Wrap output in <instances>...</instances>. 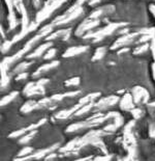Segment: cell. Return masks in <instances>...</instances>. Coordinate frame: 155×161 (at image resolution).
<instances>
[{
    "label": "cell",
    "instance_id": "cell-1",
    "mask_svg": "<svg viewBox=\"0 0 155 161\" xmlns=\"http://www.w3.org/2000/svg\"><path fill=\"white\" fill-rule=\"evenodd\" d=\"M65 1H68V0H53V1H52V0H48V2H46L44 8L40 9V11L36 14V18H35L36 23L39 24L40 22H43L44 20L49 18L51 14L54 13L62 3H64Z\"/></svg>",
    "mask_w": 155,
    "mask_h": 161
},
{
    "label": "cell",
    "instance_id": "cell-2",
    "mask_svg": "<svg viewBox=\"0 0 155 161\" xmlns=\"http://www.w3.org/2000/svg\"><path fill=\"white\" fill-rule=\"evenodd\" d=\"M127 23L125 22H120V23H110L109 25H106V27H103L102 29L98 30V31H96L94 33H88V35L84 36L85 39H90V37H93L94 39V42H98V41L102 40L103 37L111 35L114 31H116L117 29L119 28V27H123V26H126Z\"/></svg>",
    "mask_w": 155,
    "mask_h": 161
},
{
    "label": "cell",
    "instance_id": "cell-3",
    "mask_svg": "<svg viewBox=\"0 0 155 161\" xmlns=\"http://www.w3.org/2000/svg\"><path fill=\"white\" fill-rule=\"evenodd\" d=\"M6 6L8 8V20H9V30L15 29L18 25V20L15 15V5H13V0H4Z\"/></svg>",
    "mask_w": 155,
    "mask_h": 161
},
{
    "label": "cell",
    "instance_id": "cell-4",
    "mask_svg": "<svg viewBox=\"0 0 155 161\" xmlns=\"http://www.w3.org/2000/svg\"><path fill=\"white\" fill-rule=\"evenodd\" d=\"M37 25H39V23H36V22H32V23H30V24H29V26L27 27L26 29H21V32H20V33H18V35H17V36H13V39L12 40V43L13 44V43L18 42V41H20V40H22L23 37L25 36L26 35H28L29 32L33 31L34 29H36Z\"/></svg>",
    "mask_w": 155,
    "mask_h": 161
},
{
    "label": "cell",
    "instance_id": "cell-5",
    "mask_svg": "<svg viewBox=\"0 0 155 161\" xmlns=\"http://www.w3.org/2000/svg\"><path fill=\"white\" fill-rule=\"evenodd\" d=\"M70 29H61L58 30V31L52 33V35L48 36L46 39L47 40H55L57 37H62L64 41H66L68 37H70Z\"/></svg>",
    "mask_w": 155,
    "mask_h": 161
},
{
    "label": "cell",
    "instance_id": "cell-6",
    "mask_svg": "<svg viewBox=\"0 0 155 161\" xmlns=\"http://www.w3.org/2000/svg\"><path fill=\"white\" fill-rule=\"evenodd\" d=\"M88 49V46H80V47H71L70 49L66 50V52L63 54L64 57H70V56H75L78 55V54H81L83 52H85L86 50Z\"/></svg>",
    "mask_w": 155,
    "mask_h": 161
},
{
    "label": "cell",
    "instance_id": "cell-7",
    "mask_svg": "<svg viewBox=\"0 0 155 161\" xmlns=\"http://www.w3.org/2000/svg\"><path fill=\"white\" fill-rule=\"evenodd\" d=\"M50 47H52V43H50V42H48V43H46V44H44V45H41V46H39L37 49L34 51V52H32L31 54H29L28 56V58H34V57H39L41 54H43L44 51H46L47 49H49Z\"/></svg>",
    "mask_w": 155,
    "mask_h": 161
},
{
    "label": "cell",
    "instance_id": "cell-8",
    "mask_svg": "<svg viewBox=\"0 0 155 161\" xmlns=\"http://www.w3.org/2000/svg\"><path fill=\"white\" fill-rule=\"evenodd\" d=\"M58 64H59V61H52V63H50V64H44V66H41L39 69L37 70L35 73H34V77L39 76V75H40L41 73H44V72H47L48 70L53 69V68L57 67Z\"/></svg>",
    "mask_w": 155,
    "mask_h": 161
},
{
    "label": "cell",
    "instance_id": "cell-9",
    "mask_svg": "<svg viewBox=\"0 0 155 161\" xmlns=\"http://www.w3.org/2000/svg\"><path fill=\"white\" fill-rule=\"evenodd\" d=\"M106 53V48L105 47H101V48H98L97 50H96V52L94 54V56H93L92 60H97V59H101V58L105 55Z\"/></svg>",
    "mask_w": 155,
    "mask_h": 161
},
{
    "label": "cell",
    "instance_id": "cell-10",
    "mask_svg": "<svg viewBox=\"0 0 155 161\" xmlns=\"http://www.w3.org/2000/svg\"><path fill=\"white\" fill-rule=\"evenodd\" d=\"M102 11H103V15H110L115 12V6L114 5H106V6H102Z\"/></svg>",
    "mask_w": 155,
    "mask_h": 161
},
{
    "label": "cell",
    "instance_id": "cell-11",
    "mask_svg": "<svg viewBox=\"0 0 155 161\" xmlns=\"http://www.w3.org/2000/svg\"><path fill=\"white\" fill-rule=\"evenodd\" d=\"M30 64H31V63H22V64H20L19 66L16 68L15 71L16 72H22V71L25 70L26 68H28Z\"/></svg>",
    "mask_w": 155,
    "mask_h": 161
},
{
    "label": "cell",
    "instance_id": "cell-12",
    "mask_svg": "<svg viewBox=\"0 0 155 161\" xmlns=\"http://www.w3.org/2000/svg\"><path fill=\"white\" fill-rule=\"evenodd\" d=\"M148 48H149V45L148 44H145V45L143 46H141V47H137L136 50H134V54H140V53H143L145 52Z\"/></svg>",
    "mask_w": 155,
    "mask_h": 161
},
{
    "label": "cell",
    "instance_id": "cell-13",
    "mask_svg": "<svg viewBox=\"0 0 155 161\" xmlns=\"http://www.w3.org/2000/svg\"><path fill=\"white\" fill-rule=\"evenodd\" d=\"M55 54H56V49H54V48H53V49H49V50H48L47 54L44 55V58H46V59H50V58L55 56Z\"/></svg>",
    "mask_w": 155,
    "mask_h": 161
},
{
    "label": "cell",
    "instance_id": "cell-14",
    "mask_svg": "<svg viewBox=\"0 0 155 161\" xmlns=\"http://www.w3.org/2000/svg\"><path fill=\"white\" fill-rule=\"evenodd\" d=\"M16 95H17V92H13V94H10L9 96H8V97H5L4 99H3V101H1V105L6 104L9 100H13V97H16Z\"/></svg>",
    "mask_w": 155,
    "mask_h": 161
},
{
    "label": "cell",
    "instance_id": "cell-15",
    "mask_svg": "<svg viewBox=\"0 0 155 161\" xmlns=\"http://www.w3.org/2000/svg\"><path fill=\"white\" fill-rule=\"evenodd\" d=\"M13 45V43H12V41H8V42H5V43H3V45H2V48H1V50H2V52H6L9 48H10V46Z\"/></svg>",
    "mask_w": 155,
    "mask_h": 161
},
{
    "label": "cell",
    "instance_id": "cell-16",
    "mask_svg": "<svg viewBox=\"0 0 155 161\" xmlns=\"http://www.w3.org/2000/svg\"><path fill=\"white\" fill-rule=\"evenodd\" d=\"M79 81H80L79 78H72V79L68 80L66 82V84L67 85H75V84H79Z\"/></svg>",
    "mask_w": 155,
    "mask_h": 161
},
{
    "label": "cell",
    "instance_id": "cell-17",
    "mask_svg": "<svg viewBox=\"0 0 155 161\" xmlns=\"http://www.w3.org/2000/svg\"><path fill=\"white\" fill-rule=\"evenodd\" d=\"M32 1H33L34 6H35V8H39L40 5V0H32Z\"/></svg>",
    "mask_w": 155,
    "mask_h": 161
},
{
    "label": "cell",
    "instance_id": "cell-18",
    "mask_svg": "<svg viewBox=\"0 0 155 161\" xmlns=\"http://www.w3.org/2000/svg\"><path fill=\"white\" fill-rule=\"evenodd\" d=\"M26 77H27V74H26V73H22V74H20L18 77H17V80L24 79V78H26Z\"/></svg>",
    "mask_w": 155,
    "mask_h": 161
},
{
    "label": "cell",
    "instance_id": "cell-19",
    "mask_svg": "<svg viewBox=\"0 0 155 161\" xmlns=\"http://www.w3.org/2000/svg\"><path fill=\"white\" fill-rule=\"evenodd\" d=\"M99 1H101V0H90L89 5H94V4H96V3H98Z\"/></svg>",
    "mask_w": 155,
    "mask_h": 161
},
{
    "label": "cell",
    "instance_id": "cell-20",
    "mask_svg": "<svg viewBox=\"0 0 155 161\" xmlns=\"http://www.w3.org/2000/svg\"><path fill=\"white\" fill-rule=\"evenodd\" d=\"M150 9H151V12L153 13V15L155 16V5H151L150 6Z\"/></svg>",
    "mask_w": 155,
    "mask_h": 161
},
{
    "label": "cell",
    "instance_id": "cell-21",
    "mask_svg": "<svg viewBox=\"0 0 155 161\" xmlns=\"http://www.w3.org/2000/svg\"><path fill=\"white\" fill-rule=\"evenodd\" d=\"M19 2H23V0H18Z\"/></svg>",
    "mask_w": 155,
    "mask_h": 161
},
{
    "label": "cell",
    "instance_id": "cell-22",
    "mask_svg": "<svg viewBox=\"0 0 155 161\" xmlns=\"http://www.w3.org/2000/svg\"><path fill=\"white\" fill-rule=\"evenodd\" d=\"M52 1H53V0H52Z\"/></svg>",
    "mask_w": 155,
    "mask_h": 161
}]
</instances>
